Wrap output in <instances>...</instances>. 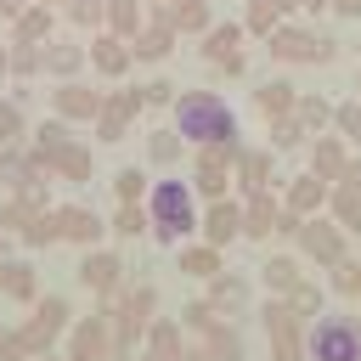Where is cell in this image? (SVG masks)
<instances>
[{"mask_svg": "<svg viewBox=\"0 0 361 361\" xmlns=\"http://www.w3.org/2000/svg\"><path fill=\"white\" fill-rule=\"evenodd\" d=\"M333 130H338V135H344L350 147H361V96H355V102H338V107H333Z\"/></svg>", "mask_w": 361, "mask_h": 361, "instance_id": "obj_31", "label": "cell"}, {"mask_svg": "<svg viewBox=\"0 0 361 361\" xmlns=\"http://www.w3.org/2000/svg\"><path fill=\"white\" fill-rule=\"evenodd\" d=\"M39 6H68V0H39Z\"/></svg>", "mask_w": 361, "mask_h": 361, "instance_id": "obj_46", "label": "cell"}, {"mask_svg": "<svg viewBox=\"0 0 361 361\" xmlns=\"http://www.w3.org/2000/svg\"><path fill=\"white\" fill-rule=\"evenodd\" d=\"M107 231H113V237H141V231H152V226H147V203H118Z\"/></svg>", "mask_w": 361, "mask_h": 361, "instance_id": "obj_30", "label": "cell"}, {"mask_svg": "<svg viewBox=\"0 0 361 361\" xmlns=\"http://www.w3.org/2000/svg\"><path fill=\"white\" fill-rule=\"evenodd\" d=\"M265 333H271V344H276V361H299V355H305L299 310H288V305H265Z\"/></svg>", "mask_w": 361, "mask_h": 361, "instance_id": "obj_11", "label": "cell"}, {"mask_svg": "<svg viewBox=\"0 0 361 361\" xmlns=\"http://www.w3.org/2000/svg\"><path fill=\"white\" fill-rule=\"evenodd\" d=\"M265 39H271V56H282V62H333V39L305 23H282Z\"/></svg>", "mask_w": 361, "mask_h": 361, "instance_id": "obj_5", "label": "cell"}, {"mask_svg": "<svg viewBox=\"0 0 361 361\" xmlns=\"http://www.w3.org/2000/svg\"><path fill=\"white\" fill-rule=\"evenodd\" d=\"M11 73V45H0V79Z\"/></svg>", "mask_w": 361, "mask_h": 361, "instance_id": "obj_44", "label": "cell"}, {"mask_svg": "<svg viewBox=\"0 0 361 361\" xmlns=\"http://www.w3.org/2000/svg\"><path fill=\"white\" fill-rule=\"evenodd\" d=\"M0 288H6L11 299H28V293H34V276H28V265H0Z\"/></svg>", "mask_w": 361, "mask_h": 361, "instance_id": "obj_39", "label": "cell"}, {"mask_svg": "<svg viewBox=\"0 0 361 361\" xmlns=\"http://www.w3.org/2000/svg\"><path fill=\"white\" fill-rule=\"evenodd\" d=\"M68 147H73L68 118H51V124H39V130H34V158H39L45 169H51V164H56V152H68Z\"/></svg>", "mask_w": 361, "mask_h": 361, "instance_id": "obj_24", "label": "cell"}, {"mask_svg": "<svg viewBox=\"0 0 361 361\" xmlns=\"http://www.w3.org/2000/svg\"><path fill=\"white\" fill-rule=\"evenodd\" d=\"M34 316H39V322H28V327H23V338H17L23 350H39V344H51V338L62 333V316H68V305H62V299H45Z\"/></svg>", "mask_w": 361, "mask_h": 361, "instance_id": "obj_19", "label": "cell"}, {"mask_svg": "<svg viewBox=\"0 0 361 361\" xmlns=\"http://www.w3.org/2000/svg\"><path fill=\"white\" fill-rule=\"evenodd\" d=\"M51 169H56V175H68V180H85V175H90V152L73 141L68 152H56V164H51Z\"/></svg>", "mask_w": 361, "mask_h": 361, "instance_id": "obj_34", "label": "cell"}, {"mask_svg": "<svg viewBox=\"0 0 361 361\" xmlns=\"http://www.w3.org/2000/svg\"><path fill=\"white\" fill-rule=\"evenodd\" d=\"M147 152H152V164H175L180 158V130H152Z\"/></svg>", "mask_w": 361, "mask_h": 361, "instance_id": "obj_38", "label": "cell"}, {"mask_svg": "<svg viewBox=\"0 0 361 361\" xmlns=\"http://www.w3.org/2000/svg\"><path fill=\"white\" fill-rule=\"evenodd\" d=\"M299 6H305V11H327V0H299Z\"/></svg>", "mask_w": 361, "mask_h": 361, "instance_id": "obj_45", "label": "cell"}, {"mask_svg": "<svg viewBox=\"0 0 361 361\" xmlns=\"http://www.w3.org/2000/svg\"><path fill=\"white\" fill-rule=\"evenodd\" d=\"M293 102H299V96H293V85H288V79H265V85L254 90V107H259L265 118H288V113H293Z\"/></svg>", "mask_w": 361, "mask_h": 361, "instance_id": "obj_23", "label": "cell"}, {"mask_svg": "<svg viewBox=\"0 0 361 361\" xmlns=\"http://www.w3.org/2000/svg\"><path fill=\"white\" fill-rule=\"evenodd\" d=\"M231 180H237V141L197 147V158H192V192H203V197H226Z\"/></svg>", "mask_w": 361, "mask_h": 361, "instance_id": "obj_4", "label": "cell"}, {"mask_svg": "<svg viewBox=\"0 0 361 361\" xmlns=\"http://www.w3.org/2000/svg\"><path fill=\"white\" fill-rule=\"evenodd\" d=\"M355 90H361V73H355Z\"/></svg>", "mask_w": 361, "mask_h": 361, "instance_id": "obj_47", "label": "cell"}, {"mask_svg": "<svg viewBox=\"0 0 361 361\" xmlns=\"http://www.w3.org/2000/svg\"><path fill=\"white\" fill-rule=\"evenodd\" d=\"M169 51H175V28H169L164 17H158V23H147V28L130 39V56H135V62H164Z\"/></svg>", "mask_w": 361, "mask_h": 361, "instance_id": "obj_17", "label": "cell"}, {"mask_svg": "<svg viewBox=\"0 0 361 361\" xmlns=\"http://www.w3.org/2000/svg\"><path fill=\"white\" fill-rule=\"evenodd\" d=\"M197 231H203V243H214V248L237 243V237H243V203H231V197H209V209L197 214Z\"/></svg>", "mask_w": 361, "mask_h": 361, "instance_id": "obj_10", "label": "cell"}, {"mask_svg": "<svg viewBox=\"0 0 361 361\" xmlns=\"http://www.w3.org/2000/svg\"><path fill=\"white\" fill-rule=\"evenodd\" d=\"M141 107H147V90H113V96H102V113H96V135H102V141H124Z\"/></svg>", "mask_w": 361, "mask_h": 361, "instance_id": "obj_7", "label": "cell"}, {"mask_svg": "<svg viewBox=\"0 0 361 361\" xmlns=\"http://www.w3.org/2000/svg\"><path fill=\"white\" fill-rule=\"evenodd\" d=\"M51 39V6L28 0L17 17H11V45H45Z\"/></svg>", "mask_w": 361, "mask_h": 361, "instance_id": "obj_16", "label": "cell"}, {"mask_svg": "<svg viewBox=\"0 0 361 361\" xmlns=\"http://www.w3.org/2000/svg\"><path fill=\"white\" fill-rule=\"evenodd\" d=\"M180 271L186 276H214L220 271V248L214 243H180Z\"/></svg>", "mask_w": 361, "mask_h": 361, "instance_id": "obj_29", "label": "cell"}, {"mask_svg": "<svg viewBox=\"0 0 361 361\" xmlns=\"http://www.w3.org/2000/svg\"><path fill=\"white\" fill-rule=\"evenodd\" d=\"M237 180H243V192L271 186V152H259V147H237Z\"/></svg>", "mask_w": 361, "mask_h": 361, "instance_id": "obj_25", "label": "cell"}, {"mask_svg": "<svg viewBox=\"0 0 361 361\" xmlns=\"http://www.w3.org/2000/svg\"><path fill=\"white\" fill-rule=\"evenodd\" d=\"M175 34H203L214 17H209V0H164V11H158Z\"/></svg>", "mask_w": 361, "mask_h": 361, "instance_id": "obj_20", "label": "cell"}, {"mask_svg": "<svg viewBox=\"0 0 361 361\" xmlns=\"http://www.w3.org/2000/svg\"><path fill=\"white\" fill-rule=\"evenodd\" d=\"M293 118H299L305 130H322V124H333V107H327L322 96H299V102H293Z\"/></svg>", "mask_w": 361, "mask_h": 361, "instance_id": "obj_32", "label": "cell"}, {"mask_svg": "<svg viewBox=\"0 0 361 361\" xmlns=\"http://www.w3.org/2000/svg\"><path fill=\"white\" fill-rule=\"evenodd\" d=\"M51 214H56V237H62V243H85V248H96L102 231H107L90 209H51Z\"/></svg>", "mask_w": 361, "mask_h": 361, "instance_id": "obj_15", "label": "cell"}, {"mask_svg": "<svg viewBox=\"0 0 361 361\" xmlns=\"http://www.w3.org/2000/svg\"><path fill=\"white\" fill-rule=\"evenodd\" d=\"M299 254H310L316 265H338V259H344V226L305 214V220H299Z\"/></svg>", "mask_w": 361, "mask_h": 361, "instance_id": "obj_8", "label": "cell"}, {"mask_svg": "<svg viewBox=\"0 0 361 361\" xmlns=\"http://www.w3.org/2000/svg\"><path fill=\"white\" fill-rule=\"evenodd\" d=\"M113 197H118V203H141V197H147V175H141V169H118V175H113Z\"/></svg>", "mask_w": 361, "mask_h": 361, "instance_id": "obj_35", "label": "cell"}, {"mask_svg": "<svg viewBox=\"0 0 361 361\" xmlns=\"http://www.w3.org/2000/svg\"><path fill=\"white\" fill-rule=\"evenodd\" d=\"M175 130L192 147H220V141H237V113L214 90H180L175 96Z\"/></svg>", "mask_w": 361, "mask_h": 361, "instance_id": "obj_2", "label": "cell"}, {"mask_svg": "<svg viewBox=\"0 0 361 361\" xmlns=\"http://www.w3.org/2000/svg\"><path fill=\"white\" fill-rule=\"evenodd\" d=\"M118 276H124V265H118V254H107V248H90V254L79 259V282H85L90 293H113Z\"/></svg>", "mask_w": 361, "mask_h": 361, "instance_id": "obj_14", "label": "cell"}, {"mask_svg": "<svg viewBox=\"0 0 361 361\" xmlns=\"http://www.w3.org/2000/svg\"><path fill=\"white\" fill-rule=\"evenodd\" d=\"M102 350H107V316H90L73 333V361H102Z\"/></svg>", "mask_w": 361, "mask_h": 361, "instance_id": "obj_28", "label": "cell"}, {"mask_svg": "<svg viewBox=\"0 0 361 361\" xmlns=\"http://www.w3.org/2000/svg\"><path fill=\"white\" fill-rule=\"evenodd\" d=\"M305 361H361V322L355 316H316L305 327Z\"/></svg>", "mask_w": 361, "mask_h": 361, "instance_id": "obj_3", "label": "cell"}, {"mask_svg": "<svg viewBox=\"0 0 361 361\" xmlns=\"http://www.w3.org/2000/svg\"><path fill=\"white\" fill-rule=\"evenodd\" d=\"M147 28V11H141V0H107V34H118V39H135Z\"/></svg>", "mask_w": 361, "mask_h": 361, "instance_id": "obj_26", "label": "cell"}, {"mask_svg": "<svg viewBox=\"0 0 361 361\" xmlns=\"http://www.w3.org/2000/svg\"><path fill=\"white\" fill-rule=\"evenodd\" d=\"M327 6H333L338 17H361V0H327Z\"/></svg>", "mask_w": 361, "mask_h": 361, "instance_id": "obj_42", "label": "cell"}, {"mask_svg": "<svg viewBox=\"0 0 361 361\" xmlns=\"http://www.w3.org/2000/svg\"><path fill=\"white\" fill-rule=\"evenodd\" d=\"M11 141H23V113L11 102H0V147H11Z\"/></svg>", "mask_w": 361, "mask_h": 361, "instance_id": "obj_40", "label": "cell"}, {"mask_svg": "<svg viewBox=\"0 0 361 361\" xmlns=\"http://www.w3.org/2000/svg\"><path fill=\"white\" fill-rule=\"evenodd\" d=\"M305 141V124L288 113V118H276V135H271V147H299Z\"/></svg>", "mask_w": 361, "mask_h": 361, "instance_id": "obj_41", "label": "cell"}, {"mask_svg": "<svg viewBox=\"0 0 361 361\" xmlns=\"http://www.w3.org/2000/svg\"><path fill=\"white\" fill-rule=\"evenodd\" d=\"M243 34H248L243 23H226V28L209 23V28H203V62H209V68H226V73H243V68H248Z\"/></svg>", "mask_w": 361, "mask_h": 361, "instance_id": "obj_6", "label": "cell"}, {"mask_svg": "<svg viewBox=\"0 0 361 361\" xmlns=\"http://www.w3.org/2000/svg\"><path fill=\"white\" fill-rule=\"evenodd\" d=\"M293 11H299V0H248V17H243V28L265 39V34H271V28H282Z\"/></svg>", "mask_w": 361, "mask_h": 361, "instance_id": "obj_21", "label": "cell"}, {"mask_svg": "<svg viewBox=\"0 0 361 361\" xmlns=\"http://www.w3.org/2000/svg\"><path fill=\"white\" fill-rule=\"evenodd\" d=\"M265 282H271L276 293H299V288H305V282H299V265H293V259H271V265H265Z\"/></svg>", "mask_w": 361, "mask_h": 361, "instance_id": "obj_36", "label": "cell"}, {"mask_svg": "<svg viewBox=\"0 0 361 361\" xmlns=\"http://www.w3.org/2000/svg\"><path fill=\"white\" fill-rule=\"evenodd\" d=\"M327 192H333V180H322L316 169H305V175H293V180H288V192H282V209L305 220V214H316V209L327 203Z\"/></svg>", "mask_w": 361, "mask_h": 361, "instance_id": "obj_13", "label": "cell"}, {"mask_svg": "<svg viewBox=\"0 0 361 361\" xmlns=\"http://www.w3.org/2000/svg\"><path fill=\"white\" fill-rule=\"evenodd\" d=\"M68 23H79V28H107V0H68Z\"/></svg>", "mask_w": 361, "mask_h": 361, "instance_id": "obj_33", "label": "cell"}, {"mask_svg": "<svg viewBox=\"0 0 361 361\" xmlns=\"http://www.w3.org/2000/svg\"><path fill=\"white\" fill-rule=\"evenodd\" d=\"M85 62H90L85 45H51V39H45V73H51V79H79Z\"/></svg>", "mask_w": 361, "mask_h": 361, "instance_id": "obj_22", "label": "cell"}, {"mask_svg": "<svg viewBox=\"0 0 361 361\" xmlns=\"http://www.w3.org/2000/svg\"><path fill=\"white\" fill-rule=\"evenodd\" d=\"M344 164H350V141H344V135H316V147H310V169H316L322 180H338Z\"/></svg>", "mask_w": 361, "mask_h": 361, "instance_id": "obj_18", "label": "cell"}, {"mask_svg": "<svg viewBox=\"0 0 361 361\" xmlns=\"http://www.w3.org/2000/svg\"><path fill=\"white\" fill-rule=\"evenodd\" d=\"M11 73H45V45H11Z\"/></svg>", "mask_w": 361, "mask_h": 361, "instance_id": "obj_37", "label": "cell"}, {"mask_svg": "<svg viewBox=\"0 0 361 361\" xmlns=\"http://www.w3.org/2000/svg\"><path fill=\"white\" fill-rule=\"evenodd\" d=\"M23 6H28V0H0V17H17Z\"/></svg>", "mask_w": 361, "mask_h": 361, "instance_id": "obj_43", "label": "cell"}, {"mask_svg": "<svg viewBox=\"0 0 361 361\" xmlns=\"http://www.w3.org/2000/svg\"><path fill=\"white\" fill-rule=\"evenodd\" d=\"M85 51H90V68H96L102 79H124V73L135 68V56H130V39H118V34H96Z\"/></svg>", "mask_w": 361, "mask_h": 361, "instance_id": "obj_12", "label": "cell"}, {"mask_svg": "<svg viewBox=\"0 0 361 361\" xmlns=\"http://www.w3.org/2000/svg\"><path fill=\"white\" fill-rule=\"evenodd\" d=\"M147 226H152V237L158 243H169V248H180L192 231H197V192H192V180H152L147 186Z\"/></svg>", "mask_w": 361, "mask_h": 361, "instance_id": "obj_1", "label": "cell"}, {"mask_svg": "<svg viewBox=\"0 0 361 361\" xmlns=\"http://www.w3.org/2000/svg\"><path fill=\"white\" fill-rule=\"evenodd\" d=\"M327 209H333V220L344 226V231H361V186H333L327 192Z\"/></svg>", "mask_w": 361, "mask_h": 361, "instance_id": "obj_27", "label": "cell"}, {"mask_svg": "<svg viewBox=\"0 0 361 361\" xmlns=\"http://www.w3.org/2000/svg\"><path fill=\"white\" fill-rule=\"evenodd\" d=\"M51 107H56V118H68V124H96V113H102V90H90L85 79H56Z\"/></svg>", "mask_w": 361, "mask_h": 361, "instance_id": "obj_9", "label": "cell"}]
</instances>
